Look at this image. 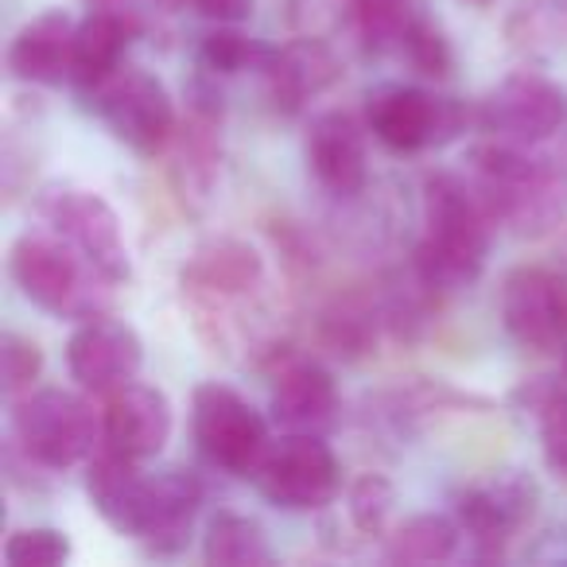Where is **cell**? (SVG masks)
<instances>
[{
	"instance_id": "cell-22",
	"label": "cell",
	"mask_w": 567,
	"mask_h": 567,
	"mask_svg": "<svg viewBox=\"0 0 567 567\" xmlns=\"http://www.w3.org/2000/svg\"><path fill=\"white\" fill-rule=\"evenodd\" d=\"M133 35L136 28L125 17H117L110 9H90V17L79 20V35H74V86L90 94L110 74H117Z\"/></svg>"
},
{
	"instance_id": "cell-29",
	"label": "cell",
	"mask_w": 567,
	"mask_h": 567,
	"mask_svg": "<svg viewBox=\"0 0 567 567\" xmlns=\"http://www.w3.org/2000/svg\"><path fill=\"white\" fill-rule=\"evenodd\" d=\"M347 509H350V520L358 525L362 536H389V517H393V505H396V494H393V482L385 474H362L354 478L347 494Z\"/></svg>"
},
{
	"instance_id": "cell-36",
	"label": "cell",
	"mask_w": 567,
	"mask_h": 567,
	"mask_svg": "<svg viewBox=\"0 0 567 567\" xmlns=\"http://www.w3.org/2000/svg\"><path fill=\"white\" fill-rule=\"evenodd\" d=\"M167 4H175V9H190L195 0H167Z\"/></svg>"
},
{
	"instance_id": "cell-10",
	"label": "cell",
	"mask_w": 567,
	"mask_h": 567,
	"mask_svg": "<svg viewBox=\"0 0 567 567\" xmlns=\"http://www.w3.org/2000/svg\"><path fill=\"white\" fill-rule=\"evenodd\" d=\"M43 229L59 234L82 252L105 280H128V245L121 234V218L97 190L86 187H48L35 198Z\"/></svg>"
},
{
	"instance_id": "cell-28",
	"label": "cell",
	"mask_w": 567,
	"mask_h": 567,
	"mask_svg": "<svg viewBox=\"0 0 567 567\" xmlns=\"http://www.w3.org/2000/svg\"><path fill=\"white\" fill-rule=\"evenodd\" d=\"M71 556H74L71 536L51 525L17 528L4 540V564L9 567H63Z\"/></svg>"
},
{
	"instance_id": "cell-24",
	"label": "cell",
	"mask_w": 567,
	"mask_h": 567,
	"mask_svg": "<svg viewBox=\"0 0 567 567\" xmlns=\"http://www.w3.org/2000/svg\"><path fill=\"white\" fill-rule=\"evenodd\" d=\"M385 540L389 564H447L463 540V525L455 520V513L451 517L447 513H416V517L389 528Z\"/></svg>"
},
{
	"instance_id": "cell-32",
	"label": "cell",
	"mask_w": 567,
	"mask_h": 567,
	"mask_svg": "<svg viewBox=\"0 0 567 567\" xmlns=\"http://www.w3.org/2000/svg\"><path fill=\"white\" fill-rule=\"evenodd\" d=\"M396 55H401L416 74L435 79V82L447 79L451 66H455V55H451L447 35H443L427 17H420L416 24H412V32L404 35V43H401V51H396Z\"/></svg>"
},
{
	"instance_id": "cell-37",
	"label": "cell",
	"mask_w": 567,
	"mask_h": 567,
	"mask_svg": "<svg viewBox=\"0 0 567 567\" xmlns=\"http://www.w3.org/2000/svg\"><path fill=\"white\" fill-rule=\"evenodd\" d=\"M471 4H478V9H489V4H494V0H471Z\"/></svg>"
},
{
	"instance_id": "cell-38",
	"label": "cell",
	"mask_w": 567,
	"mask_h": 567,
	"mask_svg": "<svg viewBox=\"0 0 567 567\" xmlns=\"http://www.w3.org/2000/svg\"><path fill=\"white\" fill-rule=\"evenodd\" d=\"M559 354H564V378H567V342H564V350H559Z\"/></svg>"
},
{
	"instance_id": "cell-25",
	"label": "cell",
	"mask_w": 567,
	"mask_h": 567,
	"mask_svg": "<svg viewBox=\"0 0 567 567\" xmlns=\"http://www.w3.org/2000/svg\"><path fill=\"white\" fill-rule=\"evenodd\" d=\"M203 559L210 567H265L276 559L268 533L245 513H214L203 536Z\"/></svg>"
},
{
	"instance_id": "cell-12",
	"label": "cell",
	"mask_w": 567,
	"mask_h": 567,
	"mask_svg": "<svg viewBox=\"0 0 567 567\" xmlns=\"http://www.w3.org/2000/svg\"><path fill=\"white\" fill-rule=\"evenodd\" d=\"M540 486L525 471H497L455 497V520L482 556H502V548L533 520Z\"/></svg>"
},
{
	"instance_id": "cell-27",
	"label": "cell",
	"mask_w": 567,
	"mask_h": 567,
	"mask_svg": "<svg viewBox=\"0 0 567 567\" xmlns=\"http://www.w3.org/2000/svg\"><path fill=\"white\" fill-rule=\"evenodd\" d=\"M272 51L276 48H268V43L237 32V24H218L198 48V66H203V74H214V79L241 71L265 74V66L272 63Z\"/></svg>"
},
{
	"instance_id": "cell-2",
	"label": "cell",
	"mask_w": 567,
	"mask_h": 567,
	"mask_svg": "<svg viewBox=\"0 0 567 567\" xmlns=\"http://www.w3.org/2000/svg\"><path fill=\"white\" fill-rule=\"evenodd\" d=\"M463 172L494 210L497 226L513 237H548L567 226V164L533 156L525 144L486 141L471 144Z\"/></svg>"
},
{
	"instance_id": "cell-16",
	"label": "cell",
	"mask_w": 567,
	"mask_h": 567,
	"mask_svg": "<svg viewBox=\"0 0 567 567\" xmlns=\"http://www.w3.org/2000/svg\"><path fill=\"white\" fill-rule=\"evenodd\" d=\"M308 172L327 195L354 198L370 183V156H365V128L350 113L327 110L316 113L303 141Z\"/></svg>"
},
{
	"instance_id": "cell-20",
	"label": "cell",
	"mask_w": 567,
	"mask_h": 567,
	"mask_svg": "<svg viewBox=\"0 0 567 567\" xmlns=\"http://www.w3.org/2000/svg\"><path fill=\"white\" fill-rule=\"evenodd\" d=\"M342 74L339 59L327 43L319 40H296L288 48H276L272 51V63L265 66V82H268V94H272L276 110L284 113H296L319 97L327 86H334Z\"/></svg>"
},
{
	"instance_id": "cell-18",
	"label": "cell",
	"mask_w": 567,
	"mask_h": 567,
	"mask_svg": "<svg viewBox=\"0 0 567 567\" xmlns=\"http://www.w3.org/2000/svg\"><path fill=\"white\" fill-rule=\"evenodd\" d=\"M265 280V260L252 245L218 237L203 245L183 268V292L190 296L195 308H214V303L245 300Z\"/></svg>"
},
{
	"instance_id": "cell-33",
	"label": "cell",
	"mask_w": 567,
	"mask_h": 567,
	"mask_svg": "<svg viewBox=\"0 0 567 567\" xmlns=\"http://www.w3.org/2000/svg\"><path fill=\"white\" fill-rule=\"evenodd\" d=\"M323 339L334 347V354H358V350H370V342L378 339V323L365 311L342 308L323 319Z\"/></svg>"
},
{
	"instance_id": "cell-13",
	"label": "cell",
	"mask_w": 567,
	"mask_h": 567,
	"mask_svg": "<svg viewBox=\"0 0 567 567\" xmlns=\"http://www.w3.org/2000/svg\"><path fill=\"white\" fill-rule=\"evenodd\" d=\"M144 365V342L136 327L113 316L82 319L74 334L66 339V370L79 389L90 396H110L113 389L128 385L141 378Z\"/></svg>"
},
{
	"instance_id": "cell-1",
	"label": "cell",
	"mask_w": 567,
	"mask_h": 567,
	"mask_svg": "<svg viewBox=\"0 0 567 567\" xmlns=\"http://www.w3.org/2000/svg\"><path fill=\"white\" fill-rule=\"evenodd\" d=\"M497 218L466 172L424 179V234L412 252V272L427 292H463L486 272Z\"/></svg>"
},
{
	"instance_id": "cell-23",
	"label": "cell",
	"mask_w": 567,
	"mask_h": 567,
	"mask_svg": "<svg viewBox=\"0 0 567 567\" xmlns=\"http://www.w3.org/2000/svg\"><path fill=\"white\" fill-rule=\"evenodd\" d=\"M513 404L540 420V455L556 482H567V378H533L513 389Z\"/></svg>"
},
{
	"instance_id": "cell-31",
	"label": "cell",
	"mask_w": 567,
	"mask_h": 567,
	"mask_svg": "<svg viewBox=\"0 0 567 567\" xmlns=\"http://www.w3.org/2000/svg\"><path fill=\"white\" fill-rule=\"evenodd\" d=\"M43 373V350L20 331L0 334V385L9 396H24L35 389Z\"/></svg>"
},
{
	"instance_id": "cell-6",
	"label": "cell",
	"mask_w": 567,
	"mask_h": 567,
	"mask_svg": "<svg viewBox=\"0 0 567 567\" xmlns=\"http://www.w3.org/2000/svg\"><path fill=\"white\" fill-rule=\"evenodd\" d=\"M249 482L276 509L316 513L334 502L342 486V466L323 435L280 432V440L268 443V451L260 455Z\"/></svg>"
},
{
	"instance_id": "cell-14",
	"label": "cell",
	"mask_w": 567,
	"mask_h": 567,
	"mask_svg": "<svg viewBox=\"0 0 567 567\" xmlns=\"http://www.w3.org/2000/svg\"><path fill=\"white\" fill-rule=\"evenodd\" d=\"M203 509V482L187 466H159L144 474L141 513H136L133 540H141L156 556H175L187 548Z\"/></svg>"
},
{
	"instance_id": "cell-11",
	"label": "cell",
	"mask_w": 567,
	"mask_h": 567,
	"mask_svg": "<svg viewBox=\"0 0 567 567\" xmlns=\"http://www.w3.org/2000/svg\"><path fill=\"white\" fill-rule=\"evenodd\" d=\"M497 316L517 347L548 354L567 342V272L548 265H517L505 272Z\"/></svg>"
},
{
	"instance_id": "cell-5",
	"label": "cell",
	"mask_w": 567,
	"mask_h": 567,
	"mask_svg": "<svg viewBox=\"0 0 567 567\" xmlns=\"http://www.w3.org/2000/svg\"><path fill=\"white\" fill-rule=\"evenodd\" d=\"M471 121L474 113L458 97L432 94V90L409 86V82H385L365 94V128L389 152L443 148V144L458 141Z\"/></svg>"
},
{
	"instance_id": "cell-21",
	"label": "cell",
	"mask_w": 567,
	"mask_h": 567,
	"mask_svg": "<svg viewBox=\"0 0 567 567\" xmlns=\"http://www.w3.org/2000/svg\"><path fill=\"white\" fill-rule=\"evenodd\" d=\"M144 466L113 447H97L86 466V494L94 513L121 536H133L144 494Z\"/></svg>"
},
{
	"instance_id": "cell-9",
	"label": "cell",
	"mask_w": 567,
	"mask_h": 567,
	"mask_svg": "<svg viewBox=\"0 0 567 567\" xmlns=\"http://www.w3.org/2000/svg\"><path fill=\"white\" fill-rule=\"evenodd\" d=\"M474 125L494 141L536 148L567 128V90L540 71H513L482 94Z\"/></svg>"
},
{
	"instance_id": "cell-7",
	"label": "cell",
	"mask_w": 567,
	"mask_h": 567,
	"mask_svg": "<svg viewBox=\"0 0 567 567\" xmlns=\"http://www.w3.org/2000/svg\"><path fill=\"white\" fill-rule=\"evenodd\" d=\"M190 435L195 447L214 471H226L234 478H249L257 471L260 455L268 451V420L245 401L237 389L221 381H206L190 396Z\"/></svg>"
},
{
	"instance_id": "cell-30",
	"label": "cell",
	"mask_w": 567,
	"mask_h": 567,
	"mask_svg": "<svg viewBox=\"0 0 567 567\" xmlns=\"http://www.w3.org/2000/svg\"><path fill=\"white\" fill-rule=\"evenodd\" d=\"M509 35L520 48H559L567 40V0H525L509 20Z\"/></svg>"
},
{
	"instance_id": "cell-15",
	"label": "cell",
	"mask_w": 567,
	"mask_h": 567,
	"mask_svg": "<svg viewBox=\"0 0 567 567\" xmlns=\"http://www.w3.org/2000/svg\"><path fill=\"white\" fill-rule=\"evenodd\" d=\"M102 443L121 455L148 463L172 440V401L164 389L144 385V381H128V385L113 389L110 396H102Z\"/></svg>"
},
{
	"instance_id": "cell-3",
	"label": "cell",
	"mask_w": 567,
	"mask_h": 567,
	"mask_svg": "<svg viewBox=\"0 0 567 567\" xmlns=\"http://www.w3.org/2000/svg\"><path fill=\"white\" fill-rule=\"evenodd\" d=\"M9 276L28 303L55 319H94L110 303L113 280H105L74 245H66L51 229H28L9 249Z\"/></svg>"
},
{
	"instance_id": "cell-4",
	"label": "cell",
	"mask_w": 567,
	"mask_h": 567,
	"mask_svg": "<svg viewBox=\"0 0 567 567\" xmlns=\"http://www.w3.org/2000/svg\"><path fill=\"white\" fill-rule=\"evenodd\" d=\"M12 435L32 463L66 471L102 447V412L86 401V389H32L12 404Z\"/></svg>"
},
{
	"instance_id": "cell-35",
	"label": "cell",
	"mask_w": 567,
	"mask_h": 567,
	"mask_svg": "<svg viewBox=\"0 0 567 567\" xmlns=\"http://www.w3.org/2000/svg\"><path fill=\"white\" fill-rule=\"evenodd\" d=\"M556 265H559V268H564V272H567V234L559 237V249H556Z\"/></svg>"
},
{
	"instance_id": "cell-26",
	"label": "cell",
	"mask_w": 567,
	"mask_h": 567,
	"mask_svg": "<svg viewBox=\"0 0 567 567\" xmlns=\"http://www.w3.org/2000/svg\"><path fill=\"white\" fill-rule=\"evenodd\" d=\"M424 17L420 0H350V20L365 51L373 55H393L401 51L404 35Z\"/></svg>"
},
{
	"instance_id": "cell-19",
	"label": "cell",
	"mask_w": 567,
	"mask_h": 567,
	"mask_svg": "<svg viewBox=\"0 0 567 567\" xmlns=\"http://www.w3.org/2000/svg\"><path fill=\"white\" fill-rule=\"evenodd\" d=\"M268 420L280 432L327 435L339 424V385L334 373L319 362H292L280 370L268 396Z\"/></svg>"
},
{
	"instance_id": "cell-34",
	"label": "cell",
	"mask_w": 567,
	"mask_h": 567,
	"mask_svg": "<svg viewBox=\"0 0 567 567\" xmlns=\"http://www.w3.org/2000/svg\"><path fill=\"white\" fill-rule=\"evenodd\" d=\"M195 12H203L214 24H241L252 17V0H195Z\"/></svg>"
},
{
	"instance_id": "cell-17",
	"label": "cell",
	"mask_w": 567,
	"mask_h": 567,
	"mask_svg": "<svg viewBox=\"0 0 567 567\" xmlns=\"http://www.w3.org/2000/svg\"><path fill=\"white\" fill-rule=\"evenodd\" d=\"M74 35L79 20L63 9L32 17L9 43V74L24 86H63L74 74Z\"/></svg>"
},
{
	"instance_id": "cell-8",
	"label": "cell",
	"mask_w": 567,
	"mask_h": 567,
	"mask_svg": "<svg viewBox=\"0 0 567 567\" xmlns=\"http://www.w3.org/2000/svg\"><path fill=\"white\" fill-rule=\"evenodd\" d=\"M90 97L113 141H121L136 156H159L179 128L167 86L141 66H121L102 86L90 90Z\"/></svg>"
}]
</instances>
